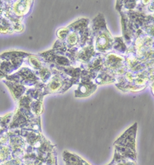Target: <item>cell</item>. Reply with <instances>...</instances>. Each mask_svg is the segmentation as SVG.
I'll return each instance as SVG.
<instances>
[{
    "label": "cell",
    "mask_w": 154,
    "mask_h": 165,
    "mask_svg": "<svg viewBox=\"0 0 154 165\" xmlns=\"http://www.w3.org/2000/svg\"><path fill=\"white\" fill-rule=\"evenodd\" d=\"M76 36H74V35H73V36H70V39H69V41H70V43L71 44H73L76 43Z\"/></svg>",
    "instance_id": "1"
}]
</instances>
